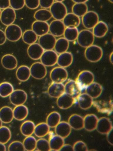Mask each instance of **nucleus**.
I'll return each mask as SVG.
<instances>
[{
  "label": "nucleus",
  "instance_id": "15",
  "mask_svg": "<svg viewBox=\"0 0 113 151\" xmlns=\"http://www.w3.org/2000/svg\"><path fill=\"white\" fill-rule=\"evenodd\" d=\"M96 129L100 134L107 135L110 131L113 130L112 122L107 117H101L98 119Z\"/></svg>",
  "mask_w": 113,
  "mask_h": 151
},
{
  "label": "nucleus",
  "instance_id": "46",
  "mask_svg": "<svg viewBox=\"0 0 113 151\" xmlns=\"http://www.w3.org/2000/svg\"><path fill=\"white\" fill-rule=\"evenodd\" d=\"M10 6L15 10L22 9L25 6V0H9Z\"/></svg>",
  "mask_w": 113,
  "mask_h": 151
},
{
  "label": "nucleus",
  "instance_id": "57",
  "mask_svg": "<svg viewBox=\"0 0 113 151\" xmlns=\"http://www.w3.org/2000/svg\"><path fill=\"white\" fill-rule=\"evenodd\" d=\"M64 0H54V1H58V2H62L64 1Z\"/></svg>",
  "mask_w": 113,
  "mask_h": 151
},
{
  "label": "nucleus",
  "instance_id": "19",
  "mask_svg": "<svg viewBox=\"0 0 113 151\" xmlns=\"http://www.w3.org/2000/svg\"><path fill=\"white\" fill-rule=\"evenodd\" d=\"M71 131L72 128L67 122H60L55 127L56 134L64 139L69 136Z\"/></svg>",
  "mask_w": 113,
  "mask_h": 151
},
{
  "label": "nucleus",
  "instance_id": "25",
  "mask_svg": "<svg viewBox=\"0 0 113 151\" xmlns=\"http://www.w3.org/2000/svg\"><path fill=\"white\" fill-rule=\"evenodd\" d=\"M65 27L77 28L81 23L80 17L73 13H68L62 20Z\"/></svg>",
  "mask_w": 113,
  "mask_h": 151
},
{
  "label": "nucleus",
  "instance_id": "7",
  "mask_svg": "<svg viewBox=\"0 0 113 151\" xmlns=\"http://www.w3.org/2000/svg\"><path fill=\"white\" fill-rule=\"evenodd\" d=\"M49 76L53 83H63L68 78V73L64 68L57 67L51 70Z\"/></svg>",
  "mask_w": 113,
  "mask_h": 151
},
{
  "label": "nucleus",
  "instance_id": "29",
  "mask_svg": "<svg viewBox=\"0 0 113 151\" xmlns=\"http://www.w3.org/2000/svg\"><path fill=\"white\" fill-rule=\"evenodd\" d=\"M107 24L102 21H99L92 29V32L94 37L102 38L106 36L108 31Z\"/></svg>",
  "mask_w": 113,
  "mask_h": 151
},
{
  "label": "nucleus",
  "instance_id": "5",
  "mask_svg": "<svg viewBox=\"0 0 113 151\" xmlns=\"http://www.w3.org/2000/svg\"><path fill=\"white\" fill-rule=\"evenodd\" d=\"M94 76L91 71L89 70H83L79 74L76 79L81 90L85 89L89 85L94 82Z\"/></svg>",
  "mask_w": 113,
  "mask_h": 151
},
{
  "label": "nucleus",
  "instance_id": "41",
  "mask_svg": "<svg viewBox=\"0 0 113 151\" xmlns=\"http://www.w3.org/2000/svg\"><path fill=\"white\" fill-rule=\"evenodd\" d=\"M14 90L13 86L9 82H3L0 84V96L2 98L9 97Z\"/></svg>",
  "mask_w": 113,
  "mask_h": 151
},
{
  "label": "nucleus",
  "instance_id": "42",
  "mask_svg": "<svg viewBox=\"0 0 113 151\" xmlns=\"http://www.w3.org/2000/svg\"><path fill=\"white\" fill-rule=\"evenodd\" d=\"M36 139L32 135L26 137L23 143L25 151H34L36 148Z\"/></svg>",
  "mask_w": 113,
  "mask_h": 151
},
{
  "label": "nucleus",
  "instance_id": "1",
  "mask_svg": "<svg viewBox=\"0 0 113 151\" xmlns=\"http://www.w3.org/2000/svg\"><path fill=\"white\" fill-rule=\"evenodd\" d=\"M103 53V50L100 47L93 45L86 48L84 55L88 61L96 63L101 60Z\"/></svg>",
  "mask_w": 113,
  "mask_h": 151
},
{
  "label": "nucleus",
  "instance_id": "47",
  "mask_svg": "<svg viewBox=\"0 0 113 151\" xmlns=\"http://www.w3.org/2000/svg\"><path fill=\"white\" fill-rule=\"evenodd\" d=\"M74 151H87L88 147L86 144L82 141H77L74 143L73 146Z\"/></svg>",
  "mask_w": 113,
  "mask_h": 151
},
{
  "label": "nucleus",
  "instance_id": "40",
  "mask_svg": "<svg viewBox=\"0 0 113 151\" xmlns=\"http://www.w3.org/2000/svg\"><path fill=\"white\" fill-rule=\"evenodd\" d=\"M79 31L77 28L66 27L63 36L69 42H72L77 40L78 36Z\"/></svg>",
  "mask_w": 113,
  "mask_h": 151
},
{
  "label": "nucleus",
  "instance_id": "52",
  "mask_svg": "<svg viewBox=\"0 0 113 151\" xmlns=\"http://www.w3.org/2000/svg\"><path fill=\"white\" fill-rule=\"evenodd\" d=\"M60 151H73V146L71 145L67 144H64V145L62 147V148L60 149Z\"/></svg>",
  "mask_w": 113,
  "mask_h": 151
},
{
  "label": "nucleus",
  "instance_id": "30",
  "mask_svg": "<svg viewBox=\"0 0 113 151\" xmlns=\"http://www.w3.org/2000/svg\"><path fill=\"white\" fill-rule=\"evenodd\" d=\"M13 109L8 106H5L0 109V119L3 123L8 124L13 120Z\"/></svg>",
  "mask_w": 113,
  "mask_h": 151
},
{
  "label": "nucleus",
  "instance_id": "22",
  "mask_svg": "<svg viewBox=\"0 0 113 151\" xmlns=\"http://www.w3.org/2000/svg\"><path fill=\"white\" fill-rule=\"evenodd\" d=\"M1 63L4 68L9 70L15 69L17 67V60L12 55L6 54L4 55L2 58Z\"/></svg>",
  "mask_w": 113,
  "mask_h": 151
},
{
  "label": "nucleus",
  "instance_id": "8",
  "mask_svg": "<svg viewBox=\"0 0 113 151\" xmlns=\"http://www.w3.org/2000/svg\"><path fill=\"white\" fill-rule=\"evenodd\" d=\"M58 54L53 50L44 51L41 57V63L46 67H52L57 63Z\"/></svg>",
  "mask_w": 113,
  "mask_h": 151
},
{
  "label": "nucleus",
  "instance_id": "13",
  "mask_svg": "<svg viewBox=\"0 0 113 151\" xmlns=\"http://www.w3.org/2000/svg\"><path fill=\"white\" fill-rule=\"evenodd\" d=\"M75 98L71 95L64 92L57 98L56 104L61 109H68L72 106L75 102Z\"/></svg>",
  "mask_w": 113,
  "mask_h": 151
},
{
  "label": "nucleus",
  "instance_id": "6",
  "mask_svg": "<svg viewBox=\"0 0 113 151\" xmlns=\"http://www.w3.org/2000/svg\"><path fill=\"white\" fill-rule=\"evenodd\" d=\"M82 18L84 27L87 29H92L99 22V16L94 11H87Z\"/></svg>",
  "mask_w": 113,
  "mask_h": 151
},
{
  "label": "nucleus",
  "instance_id": "26",
  "mask_svg": "<svg viewBox=\"0 0 113 151\" xmlns=\"http://www.w3.org/2000/svg\"><path fill=\"white\" fill-rule=\"evenodd\" d=\"M68 123L72 129L79 130L84 129V118L77 114H73L69 117Z\"/></svg>",
  "mask_w": 113,
  "mask_h": 151
},
{
  "label": "nucleus",
  "instance_id": "4",
  "mask_svg": "<svg viewBox=\"0 0 113 151\" xmlns=\"http://www.w3.org/2000/svg\"><path fill=\"white\" fill-rule=\"evenodd\" d=\"M4 33L7 40L11 42H16L22 37L23 32L19 25L13 24L7 26Z\"/></svg>",
  "mask_w": 113,
  "mask_h": 151
},
{
  "label": "nucleus",
  "instance_id": "18",
  "mask_svg": "<svg viewBox=\"0 0 113 151\" xmlns=\"http://www.w3.org/2000/svg\"><path fill=\"white\" fill-rule=\"evenodd\" d=\"M64 92L76 98L81 93L82 90L76 81L69 80L64 85Z\"/></svg>",
  "mask_w": 113,
  "mask_h": 151
},
{
  "label": "nucleus",
  "instance_id": "39",
  "mask_svg": "<svg viewBox=\"0 0 113 151\" xmlns=\"http://www.w3.org/2000/svg\"><path fill=\"white\" fill-rule=\"evenodd\" d=\"M72 13L79 17H82L88 11V6L86 3H75L72 6Z\"/></svg>",
  "mask_w": 113,
  "mask_h": 151
},
{
  "label": "nucleus",
  "instance_id": "2",
  "mask_svg": "<svg viewBox=\"0 0 113 151\" xmlns=\"http://www.w3.org/2000/svg\"><path fill=\"white\" fill-rule=\"evenodd\" d=\"M94 37L92 32L86 29L79 32L77 40L80 46L87 48L93 45Z\"/></svg>",
  "mask_w": 113,
  "mask_h": 151
},
{
  "label": "nucleus",
  "instance_id": "20",
  "mask_svg": "<svg viewBox=\"0 0 113 151\" xmlns=\"http://www.w3.org/2000/svg\"><path fill=\"white\" fill-rule=\"evenodd\" d=\"M48 93L50 97L58 98L64 93V86L62 83H53L48 88Z\"/></svg>",
  "mask_w": 113,
  "mask_h": 151
},
{
  "label": "nucleus",
  "instance_id": "16",
  "mask_svg": "<svg viewBox=\"0 0 113 151\" xmlns=\"http://www.w3.org/2000/svg\"><path fill=\"white\" fill-rule=\"evenodd\" d=\"M44 52V49L39 43H35L30 45L27 49L28 56L34 60H40Z\"/></svg>",
  "mask_w": 113,
  "mask_h": 151
},
{
  "label": "nucleus",
  "instance_id": "34",
  "mask_svg": "<svg viewBox=\"0 0 113 151\" xmlns=\"http://www.w3.org/2000/svg\"><path fill=\"white\" fill-rule=\"evenodd\" d=\"M34 17L36 21L47 22L50 20L52 16L49 10L42 8L35 12Z\"/></svg>",
  "mask_w": 113,
  "mask_h": 151
},
{
  "label": "nucleus",
  "instance_id": "27",
  "mask_svg": "<svg viewBox=\"0 0 113 151\" xmlns=\"http://www.w3.org/2000/svg\"><path fill=\"white\" fill-rule=\"evenodd\" d=\"M77 98L79 107L84 110H87L92 106L93 99L86 93H81Z\"/></svg>",
  "mask_w": 113,
  "mask_h": 151
},
{
  "label": "nucleus",
  "instance_id": "11",
  "mask_svg": "<svg viewBox=\"0 0 113 151\" xmlns=\"http://www.w3.org/2000/svg\"><path fill=\"white\" fill-rule=\"evenodd\" d=\"M38 40L40 45L44 51H46L54 49L56 38L52 34L48 33L39 37Z\"/></svg>",
  "mask_w": 113,
  "mask_h": 151
},
{
  "label": "nucleus",
  "instance_id": "43",
  "mask_svg": "<svg viewBox=\"0 0 113 151\" xmlns=\"http://www.w3.org/2000/svg\"><path fill=\"white\" fill-rule=\"evenodd\" d=\"M11 133L10 130L6 126H2L0 128V142L6 144L10 140Z\"/></svg>",
  "mask_w": 113,
  "mask_h": 151
},
{
  "label": "nucleus",
  "instance_id": "17",
  "mask_svg": "<svg viewBox=\"0 0 113 151\" xmlns=\"http://www.w3.org/2000/svg\"><path fill=\"white\" fill-rule=\"evenodd\" d=\"M31 29L38 37H40L49 33V24L47 22L35 21L32 24Z\"/></svg>",
  "mask_w": 113,
  "mask_h": 151
},
{
  "label": "nucleus",
  "instance_id": "50",
  "mask_svg": "<svg viewBox=\"0 0 113 151\" xmlns=\"http://www.w3.org/2000/svg\"><path fill=\"white\" fill-rule=\"evenodd\" d=\"M10 6L9 0H0V9H4Z\"/></svg>",
  "mask_w": 113,
  "mask_h": 151
},
{
  "label": "nucleus",
  "instance_id": "28",
  "mask_svg": "<svg viewBox=\"0 0 113 151\" xmlns=\"http://www.w3.org/2000/svg\"><path fill=\"white\" fill-rule=\"evenodd\" d=\"M29 110L24 105L16 106L13 109V117L19 121L24 120L28 116Z\"/></svg>",
  "mask_w": 113,
  "mask_h": 151
},
{
  "label": "nucleus",
  "instance_id": "24",
  "mask_svg": "<svg viewBox=\"0 0 113 151\" xmlns=\"http://www.w3.org/2000/svg\"><path fill=\"white\" fill-rule=\"evenodd\" d=\"M73 61V56L72 53L66 52L58 55L56 63L59 67L65 68L71 66Z\"/></svg>",
  "mask_w": 113,
  "mask_h": 151
},
{
  "label": "nucleus",
  "instance_id": "51",
  "mask_svg": "<svg viewBox=\"0 0 113 151\" xmlns=\"http://www.w3.org/2000/svg\"><path fill=\"white\" fill-rule=\"evenodd\" d=\"M6 40L7 39L4 32L0 29V46L4 45L6 42Z\"/></svg>",
  "mask_w": 113,
  "mask_h": 151
},
{
  "label": "nucleus",
  "instance_id": "10",
  "mask_svg": "<svg viewBox=\"0 0 113 151\" xmlns=\"http://www.w3.org/2000/svg\"><path fill=\"white\" fill-rule=\"evenodd\" d=\"M27 99V95L26 92L22 90H14L9 96L11 103L17 106L24 105Z\"/></svg>",
  "mask_w": 113,
  "mask_h": 151
},
{
  "label": "nucleus",
  "instance_id": "49",
  "mask_svg": "<svg viewBox=\"0 0 113 151\" xmlns=\"http://www.w3.org/2000/svg\"><path fill=\"white\" fill-rule=\"evenodd\" d=\"M54 2V0H39V6L43 9H48Z\"/></svg>",
  "mask_w": 113,
  "mask_h": 151
},
{
  "label": "nucleus",
  "instance_id": "58",
  "mask_svg": "<svg viewBox=\"0 0 113 151\" xmlns=\"http://www.w3.org/2000/svg\"><path fill=\"white\" fill-rule=\"evenodd\" d=\"M2 124L3 122H2V121H1V119H0V128L2 126Z\"/></svg>",
  "mask_w": 113,
  "mask_h": 151
},
{
  "label": "nucleus",
  "instance_id": "56",
  "mask_svg": "<svg viewBox=\"0 0 113 151\" xmlns=\"http://www.w3.org/2000/svg\"><path fill=\"white\" fill-rule=\"evenodd\" d=\"M113 52H112L111 53V54H110V55H109V62H110V63L112 64H113Z\"/></svg>",
  "mask_w": 113,
  "mask_h": 151
},
{
  "label": "nucleus",
  "instance_id": "38",
  "mask_svg": "<svg viewBox=\"0 0 113 151\" xmlns=\"http://www.w3.org/2000/svg\"><path fill=\"white\" fill-rule=\"evenodd\" d=\"M61 116L57 112H52L48 115L46 120V123L49 128H55L61 122Z\"/></svg>",
  "mask_w": 113,
  "mask_h": 151
},
{
  "label": "nucleus",
  "instance_id": "48",
  "mask_svg": "<svg viewBox=\"0 0 113 151\" xmlns=\"http://www.w3.org/2000/svg\"><path fill=\"white\" fill-rule=\"evenodd\" d=\"M25 5L29 9H37L39 6V0H25Z\"/></svg>",
  "mask_w": 113,
  "mask_h": 151
},
{
  "label": "nucleus",
  "instance_id": "14",
  "mask_svg": "<svg viewBox=\"0 0 113 151\" xmlns=\"http://www.w3.org/2000/svg\"><path fill=\"white\" fill-rule=\"evenodd\" d=\"M65 28L62 21L54 20L49 24V32L55 37H62L63 36Z\"/></svg>",
  "mask_w": 113,
  "mask_h": 151
},
{
  "label": "nucleus",
  "instance_id": "54",
  "mask_svg": "<svg viewBox=\"0 0 113 151\" xmlns=\"http://www.w3.org/2000/svg\"><path fill=\"white\" fill-rule=\"evenodd\" d=\"M75 3H85L88 1V0H72Z\"/></svg>",
  "mask_w": 113,
  "mask_h": 151
},
{
  "label": "nucleus",
  "instance_id": "21",
  "mask_svg": "<svg viewBox=\"0 0 113 151\" xmlns=\"http://www.w3.org/2000/svg\"><path fill=\"white\" fill-rule=\"evenodd\" d=\"M98 119L93 114L87 115L84 118V128L87 131H93L96 129Z\"/></svg>",
  "mask_w": 113,
  "mask_h": 151
},
{
  "label": "nucleus",
  "instance_id": "44",
  "mask_svg": "<svg viewBox=\"0 0 113 151\" xmlns=\"http://www.w3.org/2000/svg\"><path fill=\"white\" fill-rule=\"evenodd\" d=\"M36 149L40 151H50L49 142L46 139L40 138L37 140Z\"/></svg>",
  "mask_w": 113,
  "mask_h": 151
},
{
  "label": "nucleus",
  "instance_id": "23",
  "mask_svg": "<svg viewBox=\"0 0 113 151\" xmlns=\"http://www.w3.org/2000/svg\"><path fill=\"white\" fill-rule=\"evenodd\" d=\"M103 88L100 84L93 82L85 88L86 93L93 99L99 98L102 93Z\"/></svg>",
  "mask_w": 113,
  "mask_h": 151
},
{
  "label": "nucleus",
  "instance_id": "12",
  "mask_svg": "<svg viewBox=\"0 0 113 151\" xmlns=\"http://www.w3.org/2000/svg\"><path fill=\"white\" fill-rule=\"evenodd\" d=\"M16 17L15 10L9 7L1 11L0 20L2 24L7 26L13 24L16 20Z\"/></svg>",
  "mask_w": 113,
  "mask_h": 151
},
{
  "label": "nucleus",
  "instance_id": "33",
  "mask_svg": "<svg viewBox=\"0 0 113 151\" xmlns=\"http://www.w3.org/2000/svg\"><path fill=\"white\" fill-rule=\"evenodd\" d=\"M49 142L50 151H60L64 144V139L58 135H54L50 138Z\"/></svg>",
  "mask_w": 113,
  "mask_h": 151
},
{
  "label": "nucleus",
  "instance_id": "55",
  "mask_svg": "<svg viewBox=\"0 0 113 151\" xmlns=\"http://www.w3.org/2000/svg\"><path fill=\"white\" fill-rule=\"evenodd\" d=\"M6 150H7V148L5 146V144L0 142V151H5Z\"/></svg>",
  "mask_w": 113,
  "mask_h": 151
},
{
  "label": "nucleus",
  "instance_id": "36",
  "mask_svg": "<svg viewBox=\"0 0 113 151\" xmlns=\"http://www.w3.org/2000/svg\"><path fill=\"white\" fill-rule=\"evenodd\" d=\"M49 127L46 123H40L35 125L34 133L38 137H44L49 132Z\"/></svg>",
  "mask_w": 113,
  "mask_h": 151
},
{
  "label": "nucleus",
  "instance_id": "31",
  "mask_svg": "<svg viewBox=\"0 0 113 151\" xmlns=\"http://www.w3.org/2000/svg\"><path fill=\"white\" fill-rule=\"evenodd\" d=\"M31 76L30 68L25 65L19 67L16 71V76L20 82H26L30 78Z\"/></svg>",
  "mask_w": 113,
  "mask_h": 151
},
{
  "label": "nucleus",
  "instance_id": "32",
  "mask_svg": "<svg viewBox=\"0 0 113 151\" xmlns=\"http://www.w3.org/2000/svg\"><path fill=\"white\" fill-rule=\"evenodd\" d=\"M69 46V42L64 37H61L56 40L54 49L57 54L67 52Z\"/></svg>",
  "mask_w": 113,
  "mask_h": 151
},
{
  "label": "nucleus",
  "instance_id": "45",
  "mask_svg": "<svg viewBox=\"0 0 113 151\" xmlns=\"http://www.w3.org/2000/svg\"><path fill=\"white\" fill-rule=\"evenodd\" d=\"M8 151H24L25 150L23 143L19 141H14L10 144L8 147Z\"/></svg>",
  "mask_w": 113,
  "mask_h": 151
},
{
  "label": "nucleus",
  "instance_id": "35",
  "mask_svg": "<svg viewBox=\"0 0 113 151\" xmlns=\"http://www.w3.org/2000/svg\"><path fill=\"white\" fill-rule=\"evenodd\" d=\"M35 126L34 123L32 121H25L20 126V132L25 137L31 136L34 132Z\"/></svg>",
  "mask_w": 113,
  "mask_h": 151
},
{
  "label": "nucleus",
  "instance_id": "37",
  "mask_svg": "<svg viewBox=\"0 0 113 151\" xmlns=\"http://www.w3.org/2000/svg\"><path fill=\"white\" fill-rule=\"evenodd\" d=\"M22 38L24 43L30 45L36 43L38 39V36L32 30L29 29L23 33Z\"/></svg>",
  "mask_w": 113,
  "mask_h": 151
},
{
  "label": "nucleus",
  "instance_id": "59",
  "mask_svg": "<svg viewBox=\"0 0 113 151\" xmlns=\"http://www.w3.org/2000/svg\"><path fill=\"white\" fill-rule=\"evenodd\" d=\"M109 1V2H110V3H113V0H108Z\"/></svg>",
  "mask_w": 113,
  "mask_h": 151
},
{
  "label": "nucleus",
  "instance_id": "3",
  "mask_svg": "<svg viewBox=\"0 0 113 151\" xmlns=\"http://www.w3.org/2000/svg\"><path fill=\"white\" fill-rule=\"evenodd\" d=\"M52 17L55 20L62 21L68 14L67 7L62 2L55 1L49 8Z\"/></svg>",
  "mask_w": 113,
  "mask_h": 151
},
{
  "label": "nucleus",
  "instance_id": "53",
  "mask_svg": "<svg viewBox=\"0 0 113 151\" xmlns=\"http://www.w3.org/2000/svg\"><path fill=\"white\" fill-rule=\"evenodd\" d=\"M112 132H113V130L110 131L109 132H108L107 134V140L108 143L110 145H113V134H112Z\"/></svg>",
  "mask_w": 113,
  "mask_h": 151
},
{
  "label": "nucleus",
  "instance_id": "9",
  "mask_svg": "<svg viewBox=\"0 0 113 151\" xmlns=\"http://www.w3.org/2000/svg\"><path fill=\"white\" fill-rule=\"evenodd\" d=\"M30 69L31 76L35 79L40 80L44 78L46 76V68L41 62L33 63Z\"/></svg>",
  "mask_w": 113,
  "mask_h": 151
},
{
  "label": "nucleus",
  "instance_id": "60",
  "mask_svg": "<svg viewBox=\"0 0 113 151\" xmlns=\"http://www.w3.org/2000/svg\"><path fill=\"white\" fill-rule=\"evenodd\" d=\"M1 9H0V17H1Z\"/></svg>",
  "mask_w": 113,
  "mask_h": 151
}]
</instances>
